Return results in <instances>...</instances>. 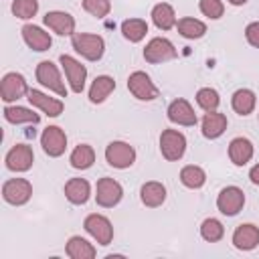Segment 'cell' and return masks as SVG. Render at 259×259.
I'll return each mask as SVG.
<instances>
[{
  "label": "cell",
  "mask_w": 259,
  "mask_h": 259,
  "mask_svg": "<svg viewBox=\"0 0 259 259\" xmlns=\"http://www.w3.org/2000/svg\"><path fill=\"white\" fill-rule=\"evenodd\" d=\"M127 89L140 101H154L160 95V89L154 85V81L150 79V75L144 73V71H134L127 77Z\"/></svg>",
  "instance_id": "6"
},
{
  "label": "cell",
  "mask_w": 259,
  "mask_h": 259,
  "mask_svg": "<svg viewBox=\"0 0 259 259\" xmlns=\"http://www.w3.org/2000/svg\"><path fill=\"white\" fill-rule=\"evenodd\" d=\"M123 198V188L117 180L103 176L97 180L95 184V200L99 206L103 208H113L115 204H119V200Z\"/></svg>",
  "instance_id": "5"
},
{
  "label": "cell",
  "mask_w": 259,
  "mask_h": 259,
  "mask_svg": "<svg viewBox=\"0 0 259 259\" xmlns=\"http://www.w3.org/2000/svg\"><path fill=\"white\" fill-rule=\"evenodd\" d=\"M196 103L200 109L204 111H217V107L221 105V97H219V91L212 89V87H202L196 91Z\"/></svg>",
  "instance_id": "34"
},
{
  "label": "cell",
  "mask_w": 259,
  "mask_h": 259,
  "mask_svg": "<svg viewBox=\"0 0 259 259\" xmlns=\"http://www.w3.org/2000/svg\"><path fill=\"white\" fill-rule=\"evenodd\" d=\"M32 196V184L26 178H10L2 184V198L12 206H22Z\"/></svg>",
  "instance_id": "8"
},
{
  "label": "cell",
  "mask_w": 259,
  "mask_h": 259,
  "mask_svg": "<svg viewBox=\"0 0 259 259\" xmlns=\"http://www.w3.org/2000/svg\"><path fill=\"white\" fill-rule=\"evenodd\" d=\"M229 121H227V115L221 113V111H206L204 117H202V123H200V130H202V136L206 140H217L225 134Z\"/></svg>",
  "instance_id": "20"
},
{
  "label": "cell",
  "mask_w": 259,
  "mask_h": 259,
  "mask_svg": "<svg viewBox=\"0 0 259 259\" xmlns=\"http://www.w3.org/2000/svg\"><path fill=\"white\" fill-rule=\"evenodd\" d=\"M59 63H61V67L65 71L69 89L73 93H81L85 89V81H87V67L81 65V61H77L71 55H61L59 57Z\"/></svg>",
  "instance_id": "3"
},
{
  "label": "cell",
  "mask_w": 259,
  "mask_h": 259,
  "mask_svg": "<svg viewBox=\"0 0 259 259\" xmlns=\"http://www.w3.org/2000/svg\"><path fill=\"white\" fill-rule=\"evenodd\" d=\"M91 196V184L85 178H69L65 182V198L71 204H85Z\"/></svg>",
  "instance_id": "23"
},
{
  "label": "cell",
  "mask_w": 259,
  "mask_h": 259,
  "mask_svg": "<svg viewBox=\"0 0 259 259\" xmlns=\"http://www.w3.org/2000/svg\"><path fill=\"white\" fill-rule=\"evenodd\" d=\"M34 75H36V81L42 87H47L49 91L57 93L59 97H67L65 81H63V77H61V73H59V69H57V65L53 61H40L36 65Z\"/></svg>",
  "instance_id": "2"
},
{
  "label": "cell",
  "mask_w": 259,
  "mask_h": 259,
  "mask_svg": "<svg viewBox=\"0 0 259 259\" xmlns=\"http://www.w3.org/2000/svg\"><path fill=\"white\" fill-rule=\"evenodd\" d=\"M233 245L239 251H253L259 245V227L253 223H243L233 233Z\"/></svg>",
  "instance_id": "19"
},
{
  "label": "cell",
  "mask_w": 259,
  "mask_h": 259,
  "mask_svg": "<svg viewBox=\"0 0 259 259\" xmlns=\"http://www.w3.org/2000/svg\"><path fill=\"white\" fill-rule=\"evenodd\" d=\"M249 180L253 184H259V164H255L251 170H249Z\"/></svg>",
  "instance_id": "39"
},
{
  "label": "cell",
  "mask_w": 259,
  "mask_h": 259,
  "mask_svg": "<svg viewBox=\"0 0 259 259\" xmlns=\"http://www.w3.org/2000/svg\"><path fill=\"white\" fill-rule=\"evenodd\" d=\"M20 32H22V38H24L26 47L32 49V51H36V53H45L53 45L51 34L47 30H42L40 26H36V24H24Z\"/></svg>",
  "instance_id": "18"
},
{
  "label": "cell",
  "mask_w": 259,
  "mask_h": 259,
  "mask_svg": "<svg viewBox=\"0 0 259 259\" xmlns=\"http://www.w3.org/2000/svg\"><path fill=\"white\" fill-rule=\"evenodd\" d=\"M4 119L8 123H38L40 121V115L34 113L32 109L28 107H22V105H6L4 107Z\"/></svg>",
  "instance_id": "28"
},
{
  "label": "cell",
  "mask_w": 259,
  "mask_h": 259,
  "mask_svg": "<svg viewBox=\"0 0 259 259\" xmlns=\"http://www.w3.org/2000/svg\"><path fill=\"white\" fill-rule=\"evenodd\" d=\"M105 160L109 166L117 168V170H125L136 162V150L134 146H130L127 142H109L105 148Z\"/></svg>",
  "instance_id": "7"
},
{
  "label": "cell",
  "mask_w": 259,
  "mask_h": 259,
  "mask_svg": "<svg viewBox=\"0 0 259 259\" xmlns=\"http://www.w3.org/2000/svg\"><path fill=\"white\" fill-rule=\"evenodd\" d=\"M26 99L30 101L32 107L40 109V111L47 113L49 117H59V115L63 113V109H65V105H63L61 99L49 97L47 93H42V91H38V89H30L28 95H26Z\"/></svg>",
  "instance_id": "17"
},
{
  "label": "cell",
  "mask_w": 259,
  "mask_h": 259,
  "mask_svg": "<svg viewBox=\"0 0 259 259\" xmlns=\"http://www.w3.org/2000/svg\"><path fill=\"white\" fill-rule=\"evenodd\" d=\"M249 0H229V4H233V6H243V4H247Z\"/></svg>",
  "instance_id": "40"
},
{
  "label": "cell",
  "mask_w": 259,
  "mask_h": 259,
  "mask_svg": "<svg viewBox=\"0 0 259 259\" xmlns=\"http://www.w3.org/2000/svg\"><path fill=\"white\" fill-rule=\"evenodd\" d=\"M65 253H67L71 259H93V257L97 255L95 247H93L87 239H83V237H79V235H73V237L67 241Z\"/></svg>",
  "instance_id": "25"
},
{
  "label": "cell",
  "mask_w": 259,
  "mask_h": 259,
  "mask_svg": "<svg viewBox=\"0 0 259 259\" xmlns=\"http://www.w3.org/2000/svg\"><path fill=\"white\" fill-rule=\"evenodd\" d=\"M253 152H255V148H253L251 140H247L243 136L233 138L231 144H229V158L235 166H245L247 162H251Z\"/></svg>",
  "instance_id": "22"
},
{
  "label": "cell",
  "mask_w": 259,
  "mask_h": 259,
  "mask_svg": "<svg viewBox=\"0 0 259 259\" xmlns=\"http://www.w3.org/2000/svg\"><path fill=\"white\" fill-rule=\"evenodd\" d=\"M176 47L164 38V36H154L146 47H144V59L152 65H158V63H166V61H172L176 59Z\"/></svg>",
  "instance_id": "11"
},
{
  "label": "cell",
  "mask_w": 259,
  "mask_h": 259,
  "mask_svg": "<svg viewBox=\"0 0 259 259\" xmlns=\"http://www.w3.org/2000/svg\"><path fill=\"white\" fill-rule=\"evenodd\" d=\"M42 22L53 30L57 32L59 36H73L75 34V18L69 14V12H63V10H51L42 16Z\"/></svg>",
  "instance_id": "16"
},
{
  "label": "cell",
  "mask_w": 259,
  "mask_h": 259,
  "mask_svg": "<svg viewBox=\"0 0 259 259\" xmlns=\"http://www.w3.org/2000/svg\"><path fill=\"white\" fill-rule=\"evenodd\" d=\"M200 237H202L204 241H208V243L221 241V239L225 237V227H223V223H221L219 219H212V217L204 219V221L200 223Z\"/></svg>",
  "instance_id": "33"
},
{
  "label": "cell",
  "mask_w": 259,
  "mask_h": 259,
  "mask_svg": "<svg viewBox=\"0 0 259 259\" xmlns=\"http://www.w3.org/2000/svg\"><path fill=\"white\" fill-rule=\"evenodd\" d=\"M83 227L85 231L99 243V245H109L113 241V227H111V221L103 214H97V212H91L85 217L83 221Z\"/></svg>",
  "instance_id": "10"
},
{
  "label": "cell",
  "mask_w": 259,
  "mask_h": 259,
  "mask_svg": "<svg viewBox=\"0 0 259 259\" xmlns=\"http://www.w3.org/2000/svg\"><path fill=\"white\" fill-rule=\"evenodd\" d=\"M245 204V192L239 186H225L217 196V208L225 217H235Z\"/></svg>",
  "instance_id": "14"
},
{
  "label": "cell",
  "mask_w": 259,
  "mask_h": 259,
  "mask_svg": "<svg viewBox=\"0 0 259 259\" xmlns=\"http://www.w3.org/2000/svg\"><path fill=\"white\" fill-rule=\"evenodd\" d=\"M69 162L75 170H87L93 166L95 162V150L89 146V144H79L75 146V150L71 152L69 156Z\"/></svg>",
  "instance_id": "29"
},
{
  "label": "cell",
  "mask_w": 259,
  "mask_h": 259,
  "mask_svg": "<svg viewBox=\"0 0 259 259\" xmlns=\"http://www.w3.org/2000/svg\"><path fill=\"white\" fill-rule=\"evenodd\" d=\"M71 45L73 49L87 61H99L105 53V40L99 34H91V32H75L71 36Z\"/></svg>",
  "instance_id": "1"
},
{
  "label": "cell",
  "mask_w": 259,
  "mask_h": 259,
  "mask_svg": "<svg viewBox=\"0 0 259 259\" xmlns=\"http://www.w3.org/2000/svg\"><path fill=\"white\" fill-rule=\"evenodd\" d=\"M38 12V0H12V14L16 18L28 20Z\"/></svg>",
  "instance_id": "35"
},
{
  "label": "cell",
  "mask_w": 259,
  "mask_h": 259,
  "mask_svg": "<svg viewBox=\"0 0 259 259\" xmlns=\"http://www.w3.org/2000/svg\"><path fill=\"white\" fill-rule=\"evenodd\" d=\"M255 105H257V95L251 91V89H237L235 93H233V97H231V107H233V111L235 113H239V115H249V113H253V109H255Z\"/></svg>",
  "instance_id": "27"
},
{
  "label": "cell",
  "mask_w": 259,
  "mask_h": 259,
  "mask_svg": "<svg viewBox=\"0 0 259 259\" xmlns=\"http://www.w3.org/2000/svg\"><path fill=\"white\" fill-rule=\"evenodd\" d=\"M148 32V22L144 18H125L121 22V34L130 42H140Z\"/></svg>",
  "instance_id": "31"
},
{
  "label": "cell",
  "mask_w": 259,
  "mask_h": 259,
  "mask_svg": "<svg viewBox=\"0 0 259 259\" xmlns=\"http://www.w3.org/2000/svg\"><path fill=\"white\" fill-rule=\"evenodd\" d=\"M180 182L186 188H192V190L202 188L204 182H206V172L196 164H188V166H184L180 170Z\"/></svg>",
  "instance_id": "32"
},
{
  "label": "cell",
  "mask_w": 259,
  "mask_h": 259,
  "mask_svg": "<svg viewBox=\"0 0 259 259\" xmlns=\"http://www.w3.org/2000/svg\"><path fill=\"white\" fill-rule=\"evenodd\" d=\"M198 8H200V12H202L206 18H210V20H219V18L223 16V12H225L223 0H200V2H198Z\"/></svg>",
  "instance_id": "37"
},
{
  "label": "cell",
  "mask_w": 259,
  "mask_h": 259,
  "mask_svg": "<svg viewBox=\"0 0 259 259\" xmlns=\"http://www.w3.org/2000/svg\"><path fill=\"white\" fill-rule=\"evenodd\" d=\"M40 146L42 152L51 158H59L65 154L67 150V134L65 130H61L59 125H49L42 130L40 134Z\"/></svg>",
  "instance_id": "12"
},
{
  "label": "cell",
  "mask_w": 259,
  "mask_h": 259,
  "mask_svg": "<svg viewBox=\"0 0 259 259\" xmlns=\"http://www.w3.org/2000/svg\"><path fill=\"white\" fill-rule=\"evenodd\" d=\"M140 200L144 206L148 208H158L164 204L166 200V186L158 180H150V182H144L142 188H140Z\"/></svg>",
  "instance_id": "21"
},
{
  "label": "cell",
  "mask_w": 259,
  "mask_h": 259,
  "mask_svg": "<svg viewBox=\"0 0 259 259\" xmlns=\"http://www.w3.org/2000/svg\"><path fill=\"white\" fill-rule=\"evenodd\" d=\"M245 38H247V42H249L251 47L259 49V20L249 22V24L245 26Z\"/></svg>",
  "instance_id": "38"
},
{
  "label": "cell",
  "mask_w": 259,
  "mask_h": 259,
  "mask_svg": "<svg viewBox=\"0 0 259 259\" xmlns=\"http://www.w3.org/2000/svg\"><path fill=\"white\" fill-rule=\"evenodd\" d=\"M83 10L95 18H105L111 12V0H83Z\"/></svg>",
  "instance_id": "36"
},
{
  "label": "cell",
  "mask_w": 259,
  "mask_h": 259,
  "mask_svg": "<svg viewBox=\"0 0 259 259\" xmlns=\"http://www.w3.org/2000/svg\"><path fill=\"white\" fill-rule=\"evenodd\" d=\"M28 91H30V89H28L26 79H24L20 73H16V71L6 73V75L2 77V81H0V97H2V101H6V103L18 101L20 97L28 95Z\"/></svg>",
  "instance_id": "9"
},
{
  "label": "cell",
  "mask_w": 259,
  "mask_h": 259,
  "mask_svg": "<svg viewBox=\"0 0 259 259\" xmlns=\"http://www.w3.org/2000/svg\"><path fill=\"white\" fill-rule=\"evenodd\" d=\"M152 22L156 24V28L160 30H170L176 26V12L172 8V4L168 2H160L152 8Z\"/></svg>",
  "instance_id": "26"
},
{
  "label": "cell",
  "mask_w": 259,
  "mask_h": 259,
  "mask_svg": "<svg viewBox=\"0 0 259 259\" xmlns=\"http://www.w3.org/2000/svg\"><path fill=\"white\" fill-rule=\"evenodd\" d=\"M32 162H34V154H32V148L28 144L12 146L4 158V164L10 172H26L32 168Z\"/></svg>",
  "instance_id": "13"
},
{
  "label": "cell",
  "mask_w": 259,
  "mask_h": 259,
  "mask_svg": "<svg viewBox=\"0 0 259 259\" xmlns=\"http://www.w3.org/2000/svg\"><path fill=\"white\" fill-rule=\"evenodd\" d=\"M176 28H178V34L184 38H202L206 34V24L198 18H192V16L180 18L176 22Z\"/></svg>",
  "instance_id": "30"
},
{
  "label": "cell",
  "mask_w": 259,
  "mask_h": 259,
  "mask_svg": "<svg viewBox=\"0 0 259 259\" xmlns=\"http://www.w3.org/2000/svg\"><path fill=\"white\" fill-rule=\"evenodd\" d=\"M160 152L168 162H178L186 152V138L178 130H164L160 134Z\"/></svg>",
  "instance_id": "4"
},
{
  "label": "cell",
  "mask_w": 259,
  "mask_h": 259,
  "mask_svg": "<svg viewBox=\"0 0 259 259\" xmlns=\"http://www.w3.org/2000/svg\"><path fill=\"white\" fill-rule=\"evenodd\" d=\"M166 113H168V119H170L172 123H176V125L190 127V125H196V121H198V117H196L192 105H190L186 99H182V97L174 99V101L168 105Z\"/></svg>",
  "instance_id": "15"
},
{
  "label": "cell",
  "mask_w": 259,
  "mask_h": 259,
  "mask_svg": "<svg viewBox=\"0 0 259 259\" xmlns=\"http://www.w3.org/2000/svg\"><path fill=\"white\" fill-rule=\"evenodd\" d=\"M115 89V81L109 75H97L89 87V101L91 103H103Z\"/></svg>",
  "instance_id": "24"
}]
</instances>
